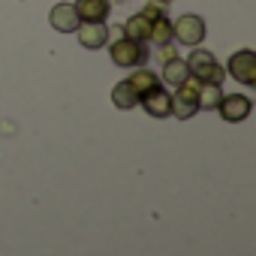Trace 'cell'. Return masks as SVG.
Wrapping results in <instances>:
<instances>
[{"label": "cell", "mask_w": 256, "mask_h": 256, "mask_svg": "<svg viewBox=\"0 0 256 256\" xmlns=\"http://www.w3.org/2000/svg\"><path fill=\"white\" fill-rule=\"evenodd\" d=\"M76 34H78V42L84 48H102L108 42V28L102 22H82L76 28Z\"/></svg>", "instance_id": "ba28073f"}, {"label": "cell", "mask_w": 256, "mask_h": 256, "mask_svg": "<svg viewBox=\"0 0 256 256\" xmlns=\"http://www.w3.org/2000/svg\"><path fill=\"white\" fill-rule=\"evenodd\" d=\"M229 72L241 84H256V52H250V48L235 52L229 58Z\"/></svg>", "instance_id": "5b68a950"}, {"label": "cell", "mask_w": 256, "mask_h": 256, "mask_svg": "<svg viewBox=\"0 0 256 256\" xmlns=\"http://www.w3.org/2000/svg\"><path fill=\"white\" fill-rule=\"evenodd\" d=\"M199 112V82L196 78H187L184 84H178L175 96H172V114L175 118H193Z\"/></svg>", "instance_id": "3957f363"}, {"label": "cell", "mask_w": 256, "mask_h": 256, "mask_svg": "<svg viewBox=\"0 0 256 256\" xmlns=\"http://www.w3.org/2000/svg\"><path fill=\"white\" fill-rule=\"evenodd\" d=\"M223 100L220 84H199V108H217Z\"/></svg>", "instance_id": "2e32d148"}, {"label": "cell", "mask_w": 256, "mask_h": 256, "mask_svg": "<svg viewBox=\"0 0 256 256\" xmlns=\"http://www.w3.org/2000/svg\"><path fill=\"white\" fill-rule=\"evenodd\" d=\"M112 102H114L118 108H133V106L139 102V96H136V90H133L130 82H118V84L112 88Z\"/></svg>", "instance_id": "5bb4252c"}, {"label": "cell", "mask_w": 256, "mask_h": 256, "mask_svg": "<svg viewBox=\"0 0 256 256\" xmlns=\"http://www.w3.org/2000/svg\"><path fill=\"white\" fill-rule=\"evenodd\" d=\"M108 54H112V64L114 66H142L145 60H148V48H145V42H136V40H114L112 42V48H108Z\"/></svg>", "instance_id": "7a4b0ae2"}, {"label": "cell", "mask_w": 256, "mask_h": 256, "mask_svg": "<svg viewBox=\"0 0 256 256\" xmlns=\"http://www.w3.org/2000/svg\"><path fill=\"white\" fill-rule=\"evenodd\" d=\"M217 112H220V118H223V120H229V124H238V120H244V118L253 112V102H250V96L232 94V96H223V100H220Z\"/></svg>", "instance_id": "8992f818"}, {"label": "cell", "mask_w": 256, "mask_h": 256, "mask_svg": "<svg viewBox=\"0 0 256 256\" xmlns=\"http://www.w3.org/2000/svg\"><path fill=\"white\" fill-rule=\"evenodd\" d=\"M151 4H160V6H166V4H172V0H151Z\"/></svg>", "instance_id": "e0dca14e"}, {"label": "cell", "mask_w": 256, "mask_h": 256, "mask_svg": "<svg viewBox=\"0 0 256 256\" xmlns=\"http://www.w3.org/2000/svg\"><path fill=\"white\" fill-rule=\"evenodd\" d=\"M169 40H172V22H169L166 12H160L157 18H151V42L163 46V42H169Z\"/></svg>", "instance_id": "9a60e30c"}, {"label": "cell", "mask_w": 256, "mask_h": 256, "mask_svg": "<svg viewBox=\"0 0 256 256\" xmlns=\"http://www.w3.org/2000/svg\"><path fill=\"white\" fill-rule=\"evenodd\" d=\"M48 22H52V28H54L58 34H76V28L82 24V18H78V12H76L72 4H58V6H52Z\"/></svg>", "instance_id": "52a82bcc"}, {"label": "cell", "mask_w": 256, "mask_h": 256, "mask_svg": "<svg viewBox=\"0 0 256 256\" xmlns=\"http://www.w3.org/2000/svg\"><path fill=\"white\" fill-rule=\"evenodd\" d=\"M120 34L126 40H136V42H151V18L148 16H130L126 18V24L120 28Z\"/></svg>", "instance_id": "30bf717a"}, {"label": "cell", "mask_w": 256, "mask_h": 256, "mask_svg": "<svg viewBox=\"0 0 256 256\" xmlns=\"http://www.w3.org/2000/svg\"><path fill=\"white\" fill-rule=\"evenodd\" d=\"M172 40L181 46H199L205 40V22L193 12L181 16L178 22H172Z\"/></svg>", "instance_id": "277c9868"}, {"label": "cell", "mask_w": 256, "mask_h": 256, "mask_svg": "<svg viewBox=\"0 0 256 256\" xmlns=\"http://www.w3.org/2000/svg\"><path fill=\"white\" fill-rule=\"evenodd\" d=\"M187 78H190L187 64H184L181 58H169V60H166V66H163V82H166V84H172V88H178V84H184Z\"/></svg>", "instance_id": "7c38bea8"}, {"label": "cell", "mask_w": 256, "mask_h": 256, "mask_svg": "<svg viewBox=\"0 0 256 256\" xmlns=\"http://www.w3.org/2000/svg\"><path fill=\"white\" fill-rule=\"evenodd\" d=\"M133 84V90H136V96H142V94H148V90H154V88H160V78H157V72H151V70H136L130 78H126Z\"/></svg>", "instance_id": "4fadbf2b"}, {"label": "cell", "mask_w": 256, "mask_h": 256, "mask_svg": "<svg viewBox=\"0 0 256 256\" xmlns=\"http://www.w3.org/2000/svg\"><path fill=\"white\" fill-rule=\"evenodd\" d=\"M139 102H142V108H145L151 118H166V114H172V96H169L163 88H154V90L142 94Z\"/></svg>", "instance_id": "9c48e42d"}, {"label": "cell", "mask_w": 256, "mask_h": 256, "mask_svg": "<svg viewBox=\"0 0 256 256\" xmlns=\"http://www.w3.org/2000/svg\"><path fill=\"white\" fill-rule=\"evenodd\" d=\"M184 64H187L190 78H196L199 84H220L223 76H226V70L217 64V58L211 52H205V48H196Z\"/></svg>", "instance_id": "6da1fadb"}, {"label": "cell", "mask_w": 256, "mask_h": 256, "mask_svg": "<svg viewBox=\"0 0 256 256\" xmlns=\"http://www.w3.org/2000/svg\"><path fill=\"white\" fill-rule=\"evenodd\" d=\"M72 6L82 22H106L108 16V0H76Z\"/></svg>", "instance_id": "8fae6325"}]
</instances>
